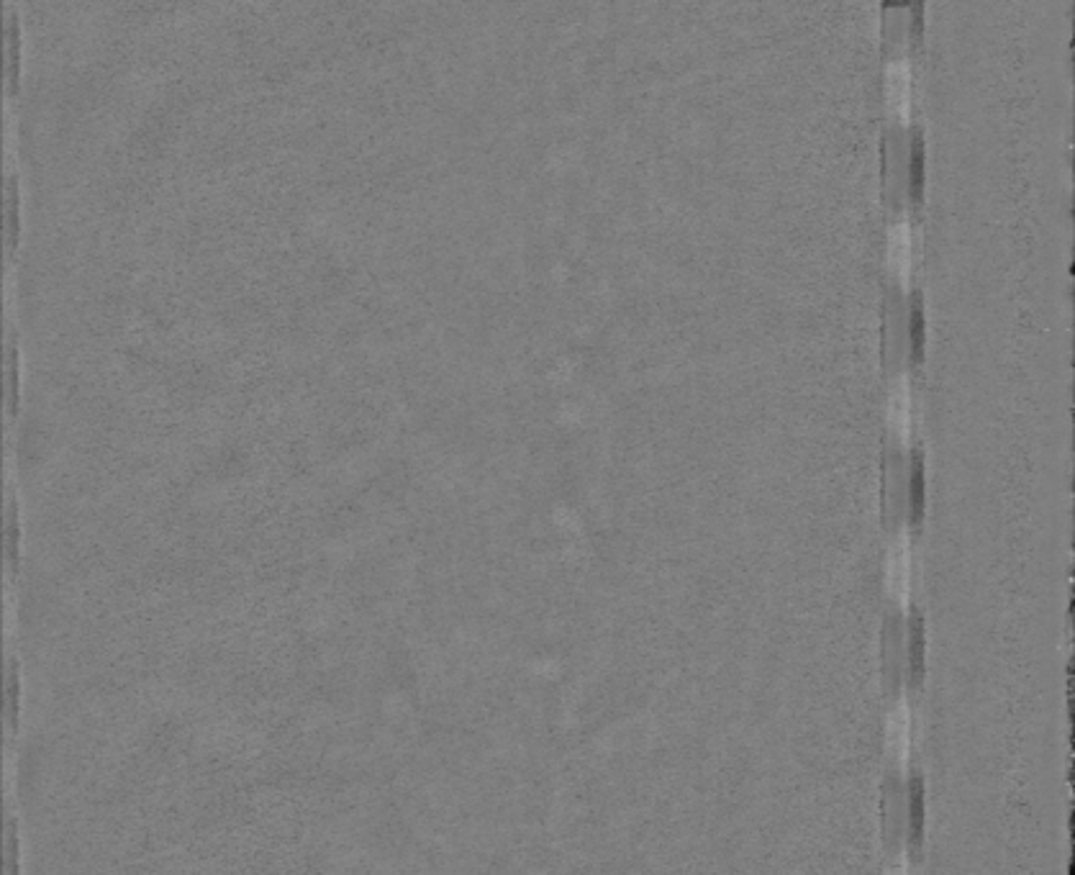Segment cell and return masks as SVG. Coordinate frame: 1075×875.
<instances>
[{
	"label": "cell",
	"instance_id": "cell-3",
	"mask_svg": "<svg viewBox=\"0 0 1075 875\" xmlns=\"http://www.w3.org/2000/svg\"><path fill=\"white\" fill-rule=\"evenodd\" d=\"M911 491H914V511L916 516L922 514V506H924V470H922V462L916 460V468H914V478H911Z\"/></svg>",
	"mask_w": 1075,
	"mask_h": 875
},
{
	"label": "cell",
	"instance_id": "cell-1",
	"mask_svg": "<svg viewBox=\"0 0 1075 875\" xmlns=\"http://www.w3.org/2000/svg\"><path fill=\"white\" fill-rule=\"evenodd\" d=\"M886 101L893 119L909 121L911 116V67L909 62H891L886 72Z\"/></svg>",
	"mask_w": 1075,
	"mask_h": 875
},
{
	"label": "cell",
	"instance_id": "cell-2",
	"mask_svg": "<svg viewBox=\"0 0 1075 875\" xmlns=\"http://www.w3.org/2000/svg\"><path fill=\"white\" fill-rule=\"evenodd\" d=\"M911 226L909 221H898V224H893L891 234H888V255H891V262L893 267H898V272H906L911 267V255H914V249H911Z\"/></svg>",
	"mask_w": 1075,
	"mask_h": 875
}]
</instances>
